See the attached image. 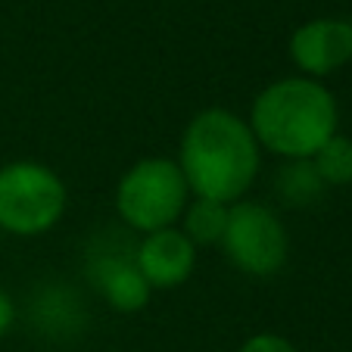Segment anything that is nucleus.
I'll list each match as a JSON object with an SVG mask.
<instances>
[{"label": "nucleus", "mask_w": 352, "mask_h": 352, "mask_svg": "<svg viewBox=\"0 0 352 352\" xmlns=\"http://www.w3.org/2000/svg\"><path fill=\"white\" fill-rule=\"evenodd\" d=\"M175 162L193 197L234 206L246 199L259 178L262 146L243 116L209 107L184 125Z\"/></svg>", "instance_id": "obj_1"}, {"label": "nucleus", "mask_w": 352, "mask_h": 352, "mask_svg": "<svg viewBox=\"0 0 352 352\" xmlns=\"http://www.w3.org/2000/svg\"><path fill=\"white\" fill-rule=\"evenodd\" d=\"M246 125L262 153L278 160H312L340 131V107L324 81L284 75L262 87L250 103Z\"/></svg>", "instance_id": "obj_2"}, {"label": "nucleus", "mask_w": 352, "mask_h": 352, "mask_svg": "<svg viewBox=\"0 0 352 352\" xmlns=\"http://www.w3.org/2000/svg\"><path fill=\"white\" fill-rule=\"evenodd\" d=\"M190 187L172 156H144L116 184V215L134 234L175 228L190 203Z\"/></svg>", "instance_id": "obj_3"}, {"label": "nucleus", "mask_w": 352, "mask_h": 352, "mask_svg": "<svg viewBox=\"0 0 352 352\" xmlns=\"http://www.w3.org/2000/svg\"><path fill=\"white\" fill-rule=\"evenodd\" d=\"M69 209V187L56 168L38 160L0 166V231L10 237H44Z\"/></svg>", "instance_id": "obj_4"}, {"label": "nucleus", "mask_w": 352, "mask_h": 352, "mask_svg": "<svg viewBox=\"0 0 352 352\" xmlns=\"http://www.w3.org/2000/svg\"><path fill=\"white\" fill-rule=\"evenodd\" d=\"M219 250L246 278H274L290 259V234L268 203L240 199L228 209V228Z\"/></svg>", "instance_id": "obj_5"}, {"label": "nucleus", "mask_w": 352, "mask_h": 352, "mask_svg": "<svg viewBox=\"0 0 352 352\" xmlns=\"http://www.w3.org/2000/svg\"><path fill=\"white\" fill-rule=\"evenodd\" d=\"M85 272L97 296L113 312L134 315L150 306V299H153V287L146 284V278L138 268V259H134V246H125L113 234L87 246Z\"/></svg>", "instance_id": "obj_6"}, {"label": "nucleus", "mask_w": 352, "mask_h": 352, "mask_svg": "<svg viewBox=\"0 0 352 352\" xmlns=\"http://www.w3.org/2000/svg\"><path fill=\"white\" fill-rule=\"evenodd\" d=\"M287 54L296 75L324 81L352 63V22L340 16H315L293 28Z\"/></svg>", "instance_id": "obj_7"}, {"label": "nucleus", "mask_w": 352, "mask_h": 352, "mask_svg": "<svg viewBox=\"0 0 352 352\" xmlns=\"http://www.w3.org/2000/svg\"><path fill=\"white\" fill-rule=\"evenodd\" d=\"M134 259H138L140 274L153 290H175V287L187 284L190 274L197 272L199 250L175 225L153 234H144L134 243Z\"/></svg>", "instance_id": "obj_8"}, {"label": "nucleus", "mask_w": 352, "mask_h": 352, "mask_svg": "<svg viewBox=\"0 0 352 352\" xmlns=\"http://www.w3.org/2000/svg\"><path fill=\"white\" fill-rule=\"evenodd\" d=\"M34 331L50 340H69L85 331L87 309L81 296L66 284H44L32 299Z\"/></svg>", "instance_id": "obj_9"}, {"label": "nucleus", "mask_w": 352, "mask_h": 352, "mask_svg": "<svg viewBox=\"0 0 352 352\" xmlns=\"http://www.w3.org/2000/svg\"><path fill=\"white\" fill-rule=\"evenodd\" d=\"M228 209L231 206L215 203V199L190 197L178 228L187 234V240H190L197 250H203V246H219L221 237H225V228H228Z\"/></svg>", "instance_id": "obj_10"}, {"label": "nucleus", "mask_w": 352, "mask_h": 352, "mask_svg": "<svg viewBox=\"0 0 352 352\" xmlns=\"http://www.w3.org/2000/svg\"><path fill=\"white\" fill-rule=\"evenodd\" d=\"M324 181L318 178V172H315L312 160H290L280 166L278 178H274V193L280 197V203L284 206H312V203H318L321 193H324Z\"/></svg>", "instance_id": "obj_11"}, {"label": "nucleus", "mask_w": 352, "mask_h": 352, "mask_svg": "<svg viewBox=\"0 0 352 352\" xmlns=\"http://www.w3.org/2000/svg\"><path fill=\"white\" fill-rule=\"evenodd\" d=\"M312 166L324 187H349L352 184V138L333 134L318 153L312 156Z\"/></svg>", "instance_id": "obj_12"}, {"label": "nucleus", "mask_w": 352, "mask_h": 352, "mask_svg": "<svg viewBox=\"0 0 352 352\" xmlns=\"http://www.w3.org/2000/svg\"><path fill=\"white\" fill-rule=\"evenodd\" d=\"M237 352H299V349L293 346V340L284 337V333L259 331V333H253V337H246Z\"/></svg>", "instance_id": "obj_13"}, {"label": "nucleus", "mask_w": 352, "mask_h": 352, "mask_svg": "<svg viewBox=\"0 0 352 352\" xmlns=\"http://www.w3.org/2000/svg\"><path fill=\"white\" fill-rule=\"evenodd\" d=\"M16 318H19V309H16V299L10 296L3 287H0V337H7L13 331Z\"/></svg>", "instance_id": "obj_14"}]
</instances>
